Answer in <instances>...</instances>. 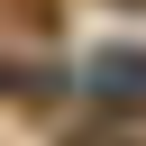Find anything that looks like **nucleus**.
<instances>
[{
    "label": "nucleus",
    "instance_id": "obj_4",
    "mask_svg": "<svg viewBox=\"0 0 146 146\" xmlns=\"http://www.w3.org/2000/svg\"><path fill=\"white\" fill-rule=\"evenodd\" d=\"M119 9H146V0H119Z\"/></svg>",
    "mask_w": 146,
    "mask_h": 146
},
{
    "label": "nucleus",
    "instance_id": "obj_3",
    "mask_svg": "<svg viewBox=\"0 0 146 146\" xmlns=\"http://www.w3.org/2000/svg\"><path fill=\"white\" fill-rule=\"evenodd\" d=\"M73 146H128V137H73Z\"/></svg>",
    "mask_w": 146,
    "mask_h": 146
},
{
    "label": "nucleus",
    "instance_id": "obj_1",
    "mask_svg": "<svg viewBox=\"0 0 146 146\" xmlns=\"http://www.w3.org/2000/svg\"><path fill=\"white\" fill-rule=\"evenodd\" d=\"M82 91H91L100 110H146V55H137V46H100L91 73H82Z\"/></svg>",
    "mask_w": 146,
    "mask_h": 146
},
{
    "label": "nucleus",
    "instance_id": "obj_2",
    "mask_svg": "<svg viewBox=\"0 0 146 146\" xmlns=\"http://www.w3.org/2000/svg\"><path fill=\"white\" fill-rule=\"evenodd\" d=\"M55 18H64L55 0H9V27L18 36H55Z\"/></svg>",
    "mask_w": 146,
    "mask_h": 146
}]
</instances>
